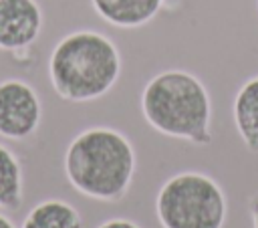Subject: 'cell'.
Instances as JSON below:
<instances>
[{
  "label": "cell",
  "mask_w": 258,
  "mask_h": 228,
  "mask_svg": "<svg viewBox=\"0 0 258 228\" xmlns=\"http://www.w3.org/2000/svg\"><path fill=\"white\" fill-rule=\"evenodd\" d=\"M20 228H83V218L73 204L48 198L28 210Z\"/></svg>",
  "instance_id": "9c48e42d"
},
{
  "label": "cell",
  "mask_w": 258,
  "mask_h": 228,
  "mask_svg": "<svg viewBox=\"0 0 258 228\" xmlns=\"http://www.w3.org/2000/svg\"><path fill=\"white\" fill-rule=\"evenodd\" d=\"M135 167L137 155L131 139L107 125L79 131L62 155L67 182L79 194L99 202L123 200L131 188Z\"/></svg>",
  "instance_id": "6da1fadb"
},
{
  "label": "cell",
  "mask_w": 258,
  "mask_h": 228,
  "mask_svg": "<svg viewBox=\"0 0 258 228\" xmlns=\"http://www.w3.org/2000/svg\"><path fill=\"white\" fill-rule=\"evenodd\" d=\"M248 210H250V220H252V228H258V194L250 198Z\"/></svg>",
  "instance_id": "7c38bea8"
},
{
  "label": "cell",
  "mask_w": 258,
  "mask_h": 228,
  "mask_svg": "<svg viewBox=\"0 0 258 228\" xmlns=\"http://www.w3.org/2000/svg\"><path fill=\"white\" fill-rule=\"evenodd\" d=\"M256 10H258V0H256Z\"/></svg>",
  "instance_id": "5bb4252c"
},
{
  "label": "cell",
  "mask_w": 258,
  "mask_h": 228,
  "mask_svg": "<svg viewBox=\"0 0 258 228\" xmlns=\"http://www.w3.org/2000/svg\"><path fill=\"white\" fill-rule=\"evenodd\" d=\"M232 117L248 151H258V75L246 79L234 95Z\"/></svg>",
  "instance_id": "ba28073f"
},
{
  "label": "cell",
  "mask_w": 258,
  "mask_h": 228,
  "mask_svg": "<svg viewBox=\"0 0 258 228\" xmlns=\"http://www.w3.org/2000/svg\"><path fill=\"white\" fill-rule=\"evenodd\" d=\"M44 26L42 6L36 0H0V50L24 59Z\"/></svg>",
  "instance_id": "8992f818"
},
{
  "label": "cell",
  "mask_w": 258,
  "mask_h": 228,
  "mask_svg": "<svg viewBox=\"0 0 258 228\" xmlns=\"http://www.w3.org/2000/svg\"><path fill=\"white\" fill-rule=\"evenodd\" d=\"M97 228H141V226L129 218H107Z\"/></svg>",
  "instance_id": "8fae6325"
},
{
  "label": "cell",
  "mask_w": 258,
  "mask_h": 228,
  "mask_svg": "<svg viewBox=\"0 0 258 228\" xmlns=\"http://www.w3.org/2000/svg\"><path fill=\"white\" fill-rule=\"evenodd\" d=\"M165 0H91L101 20L115 28H139L151 22Z\"/></svg>",
  "instance_id": "52a82bcc"
},
{
  "label": "cell",
  "mask_w": 258,
  "mask_h": 228,
  "mask_svg": "<svg viewBox=\"0 0 258 228\" xmlns=\"http://www.w3.org/2000/svg\"><path fill=\"white\" fill-rule=\"evenodd\" d=\"M0 228H16V226H14V222H12L8 216H4V214L0 212Z\"/></svg>",
  "instance_id": "4fadbf2b"
},
{
  "label": "cell",
  "mask_w": 258,
  "mask_h": 228,
  "mask_svg": "<svg viewBox=\"0 0 258 228\" xmlns=\"http://www.w3.org/2000/svg\"><path fill=\"white\" fill-rule=\"evenodd\" d=\"M24 198V172L18 155L0 143V210H18Z\"/></svg>",
  "instance_id": "30bf717a"
},
{
  "label": "cell",
  "mask_w": 258,
  "mask_h": 228,
  "mask_svg": "<svg viewBox=\"0 0 258 228\" xmlns=\"http://www.w3.org/2000/svg\"><path fill=\"white\" fill-rule=\"evenodd\" d=\"M155 216L161 228H224L228 198L212 176L177 172L161 184Z\"/></svg>",
  "instance_id": "277c9868"
},
{
  "label": "cell",
  "mask_w": 258,
  "mask_h": 228,
  "mask_svg": "<svg viewBox=\"0 0 258 228\" xmlns=\"http://www.w3.org/2000/svg\"><path fill=\"white\" fill-rule=\"evenodd\" d=\"M141 115L157 133L191 145H210L212 97L204 81L183 69L153 75L141 91Z\"/></svg>",
  "instance_id": "7a4b0ae2"
},
{
  "label": "cell",
  "mask_w": 258,
  "mask_h": 228,
  "mask_svg": "<svg viewBox=\"0 0 258 228\" xmlns=\"http://www.w3.org/2000/svg\"><path fill=\"white\" fill-rule=\"evenodd\" d=\"M121 77V52L103 32L79 28L50 50L48 79L54 93L71 103L105 97Z\"/></svg>",
  "instance_id": "3957f363"
},
{
  "label": "cell",
  "mask_w": 258,
  "mask_h": 228,
  "mask_svg": "<svg viewBox=\"0 0 258 228\" xmlns=\"http://www.w3.org/2000/svg\"><path fill=\"white\" fill-rule=\"evenodd\" d=\"M42 123V101L36 89L18 77L0 81V137L30 139Z\"/></svg>",
  "instance_id": "5b68a950"
}]
</instances>
